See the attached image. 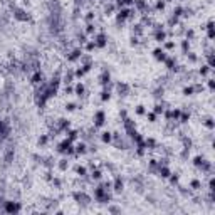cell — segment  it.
<instances>
[{"label": "cell", "mask_w": 215, "mask_h": 215, "mask_svg": "<svg viewBox=\"0 0 215 215\" xmlns=\"http://www.w3.org/2000/svg\"><path fill=\"white\" fill-rule=\"evenodd\" d=\"M91 39L94 40V44H96V47H98V49L106 47V44H108V37H106L104 32H96L94 35H91Z\"/></svg>", "instance_id": "obj_1"}, {"label": "cell", "mask_w": 215, "mask_h": 215, "mask_svg": "<svg viewBox=\"0 0 215 215\" xmlns=\"http://www.w3.org/2000/svg\"><path fill=\"white\" fill-rule=\"evenodd\" d=\"M104 123H106V114H104V111H103V109H98L96 113H94V128L104 126Z\"/></svg>", "instance_id": "obj_2"}, {"label": "cell", "mask_w": 215, "mask_h": 215, "mask_svg": "<svg viewBox=\"0 0 215 215\" xmlns=\"http://www.w3.org/2000/svg\"><path fill=\"white\" fill-rule=\"evenodd\" d=\"M82 47H76V49H72L71 52L67 54V61L69 62H77V61L81 59V56H82Z\"/></svg>", "instance_id": "obj_3"}, {"label": "cell", "mask_w": 215, "mask_h": 215, "mask_svg": "<svg viewBox=\"0 0 215 215\" xmlns=\"http://www.w3.org/2000/svg\"><path fill=\"white\" fill-rule=\"evenodd\" d=\"M153 39H155L158 44H163L165 40L168 39L167 30H165V29H160V30H153Z\"/></svg>", "instance_id": "obj_4"}, {"label": "cell", "mask_w": 215, "mask_h": 215, "mask_svg": "<svg viewBox=\"0 0 215 215\" xmlns=\"http://www.w3.org/2000/svg\"><path fill=\"white\" fill-rule=\"evenodd\" d=\"M153 57H155L156 61H160V62H165V59L168 57V52H165L161 47H156L155 51H153Z\"/></svg>", "instance_id": "obj_5"}, {"label": "cell", "mask_w": 215, "mask_h": 215, "mask_svg": "<svg viewBox=\"0 0 215 215\" xmlns=\"http://www.w3.org/2000/svg\"><path fill=\"white\" fill-rule=\"evenodd\" d=\"M74 150H76V155H86L88 153V143L86 141L74 143Z\"/></svg>", "instance_id": "obj_6"}, {"label": "cell", "mask_w": 215, "mask_h": 215, "mask_svg": "<svg viewBox=\"0 0 215 215\" xmlns=\"http://www.w3.org/2000/svg\"><path fill=\"white\" fill-rule=\"evenodd\" d=\"M123 187H125V181H123L121 176H114V181H113V192H116V193H121L123 192Z\"/></svg>", "instance_id": "obj_7"}, {"label": "cell", "mask_w": 215, "mask_h": 215, "mask_svg": "<svg viewBox=\"0 0 215 215\" xmlns=\"http://www.w3.org/2000/svg\"><path fill=\"white\" fill-rule=\"evenodd\" d=\"M131 30H133V35H138V37H143L144 35V25L141 22H136L131 25Z\"/></svg>", "instance_id": "obj_8"}, {"label": "cell", "mask_w": 215, "mask_h": 215, "mask_svg": "<svg viewBox=\"0 0 215 215\" xmlns=\"http://www.w3.org/2000/svg\"><path fill=\"white\" fill-rule=\"evenodd\" d=\"M74 94H76L77 98H86L88 94H86V86L82 84V82H77L76 86H74Z\"/></svg>", "instance_id": "obj_9"}, {"label": "cell", "mask_w": 215, "mask_h": 215, "mask_svg": "<svg viewBox=\"0 0 215 215\" xmlns=\"http://www.w3.org/2000/svg\"><path fill=\"white\" fill-rule=\"evenodd\" d=\"M175 47H176V42H175V40H172V39H167L163 44H161V49H163L165 52H172V51H175Z\"/></svg>", "instance_id": "obj_10"}, {"label": "cell", "mask_w": 215, "mask_h": 215, "mask_svg": "<svg viewBox=\"0 0 215 215\" xmlns=\"http://www.w3.org/2000/svg\"><path fill=\"white\" fill-rule=\"evenodd\" d=\"M212 71H213V69L210 67V66H207V64H202L200 67H198L197 74H198V76H202V77H207V76H208V74H212Z\"/></svg>", "instance_id": "obj_11"}, {"label": "cell", "mask_w": 215, "mask_h": 215, "mask_svg": "<svg viewBox=\"0 0 215 215\" xmlns=\"http://www.w3.org/2000/svg\"><path fill=\"white\" fill-rule=\"evenodd\" d=\"M98 32V27L94 22H86V27H84V34L86 35H94Z\"/></svg>", "instance_id": "obj_12"}, {"label": "cell", "mask_w": 215, "mask_h": 215, "mask_svg": "<svg viewBox=\"0 0 215 215\" xmlns=\"http://www.w3.org/2000/svg\"><path fill=\"white\" fill-rule=\"evenodd\" d=\"M116 10H118V7L114 5V2H109V3H106V5H104V10H103V12H104L106 17H109V15H113Z\"/></svg>", "instance_id": "obj_13"}, {"label": "cell", "mask_w": 215, "mask_h": 215, "mask_svg": "<svg viewBox=\"0 0 215 215\" xmlns=\"http://www.w3.org/2000/svg\"><path fill=\"white\" fill-rule=\"evenodd\" d=\"M89 178H91V180H94V181H99V180L103 178V170L96 167L94 170H91V173H89Z\"/></svg>", "instance_id": "obj_14"}, {"label": "cell", "mask_w": 215, "mask_h": 215, "mask_svg": "<svg viewBox=\"0 0 215 215\" xmlns=\"http://www.w3.org/2000/svg\"><path fill=\"white\" fill-rule=\"evenodd\" d=\"M74 172L77 173V176H79V178H86V176L89 175V173H88V168L82 167V165H76V167H74Z\"/></svg>", "instance_id": "obj_15"}, {"label": "cell", "mask_w": 215, "mask_h": 215, "mask_svg": "<svg viewBox=\"0 0 215 215\" xmlns=\"http://www.w3.org/2000/svg\"><path fill=\"white\" fill-rule=\"evenodd\" d=\"M66 138H67L69 141L74 143L77 138H79V131H77V130H71V128H69V130L66 131Z\"/></svg>", "instance_id": "obj_16"}, {"label": "cell", "mask_w": 215, "mask_h": 215, "mask_svg": "<svg viewBox=\"0 0 215 215\" xmlns=\"http://www.w3.org/2000/svg\"><path fill=\"white\" fill-rule=\"evenodd\" d=\"M20 210V205L17 204V202H7L5 204V212H19Z\"/></svg>", "instance_id": "obj_17"}, {"label": "cell", "mask_w": 215, "mask_h": 215, "mask_svg": "<svg viewBox=\"0 0 215 215\" xmlns=\"http://www.w3.org/2000/svg\"><path fill=\"white\" fill-rule=\"evenodd\" d=\"M135 0H114V5L118 9H123V7H133Z\"/></svg>", "instance_id": "obj_18"}, {"label": "cell", "mask_w": 215, "mask_h": 215, "mask_svg": "<svg viewBox=\"0 0 215 215\" xmlns=\"http://www.w3.org/2000/svg\"><path fill=\"white\" fill-rule=\"evenodd\" d=\"M99 79H101L103 88H108V86H109V82H111V76H109V72L104 71V72L101 74V77H99Z\"/></svg>", "instance_id": "obj_19"}, {"label": "cell", "mask_w": 215, "mask_h": 215, "mask_svg": "<svg viewBox=\"0 0 215 215\" xmlns=\"http://www.w3.org/2000/svg\"><path fill=\"white\" fill-rule=\"evenodd\" d=\"M101 141L103 143H111L113 141V131H103L101 133Z\"/></svg>", "instance_id": "obj_20"}, {"label": "cell", "mask_w": 215, "mask_h": 215, "mask_svg": "<svg viewBox=\"0 0 215 215\" xmlns=\"http://www.w3.org/2000/svg\"><path fill=\"white\" fill-rule=\"evenodd\" d=\"M77 108H81L79 103H76V101H71V103H66V106H64V109L66 111H69V113H72V111H76Z\"/></svg>", "instance_id": "obj_21"}, {"label": "cell", "mask_w": 215, "mask_h": 215, "mask_svg": "<svg viewBox=\"0 0 215 215\" xmlns=\"http://www.w3.org/2000/svg\"><path fill=\"white\" fill-rule=\"evenodd\" d=\"M57 168H59V170H67V168H69V158H61L59 161H57Z\"/></svg>", "instance_id": "obj_22"}, {"label": "cell", "mask_w": 215, "mask_h": 215, "mask_svg": "<svg viewBox=\"0 0 215 215\" xmlns=\"http://www.w3.org/2000/svg\"><path fill=\"white\" fill-rule=\"evenodd\" d=\"M163 111H165V103L161 101V103H156L155 108H153V113H156L160 116V114H163Z\"/></svg>", "instance_id": "obj_23"}, {"label": "cell", "mask_w": 215, "mask_h": 215, "mask_svg": "<svg viewBox=\"0 0 215 215\" xmlns=\"http://www.w3.org/2000/svg\"><path fill=\"white\" fill-rule=\"evenodd\" d=\"M72 79H74V71H67L64 74V77H62V82L64 84H71Z\"/></svg>", "instance_id": "obj_24"}, {"label": "cell", "mask_w": 215, "mask_h": 215, "mask_svg": "<svg viewBox=\"0 0 215 215\" xmlns=\"http://www.w3.org/2000/svg\"><path fill=\"white\" fill-rule=\"evenodd\" d=\"M144 116H146L148 123H156V121H158V114L153 113V111H146V114H144Z\"/></svg>", "instance_id": "obj_25"}, {"label": "cell", "mask_w": 215, "mask_h": 215, "mask_svg": "<svg viewBox=\"0 0 215 215\" xmlns=\"http://www.w3.org/2000/svg\"><path fill=\"white\" fill-rule=\"evenodd\" d=\"M94 49H98V47H96V44H94V40H93V39L88 40V42L84 44V51H86V52H93Z\"/></svg>", "instance_id": "obj_26"}, {"label": "cell", "mask_w": 215, "mask_h": 215, "mask_svg": "<svg viewBox=\"0 0 215 215\" xmlns=\"http://www.w3.org/2000/svg\"><path fill=\"white\" fill-rule=\"evenodd\" d=\"M181 93H183V96H193V94H195V89H193V84H190V86H185Z\"/></svg>", "instance_id": "obj_27"}, {"label": "cell", "mask_w": 215, "mask_h": 215, "mask_svg": "<svg viewBox=\"0 0 215 215\" xmlns=\"http://www.w3.org/2000/svg\"><path fill=\"white\" fill-rule=\"evenodd\" d=\"M42 79H44V77H42V74H40L39 71H37V72L34 74V76L30 77V82H32V84H39V82H42Z\"/></svg>", "instance_id": "obj_28"}, {"label": "cell", "mask_w": 215, "mask_h": 215, "mask_svg": "<svg viewBox=\"0 0 215 215\" xmlns=\"http://www.w3.org/2000/svg\"><path fill=\"white\" fill-rule=\"evenodd\" d=\"M94 19H96V14H94V10H88L84 14V20L86 22H94Z\"/></svg>", "instance_id": "obj_29"}, {"label": "cell", "mask_w": 215, "mask_h": 215, "mask_svg": "<svg viewBox=\"0 0 215 215\" xmlns=\"http://www.w3.org/2000/svg\"><path fill=\"white\" fill-rule=\"evenodd\" d=\"M185 56H187V59L190 61V62H193V64H195V62H198V61H200V57H198V56H197L195 52H187V54H185Z\"/></svg>", "instance_id": "obj_30"}, {"label": "cell", "mask_w": 215, "mask_h": 215, "mask_svg": "<svg viewBox=\"0 0 215 215\" xmlns=\"http://www.w3.org/2000/svg\"><path fill=\"white\" fill-rule=\"evenodd\" d=\"M135 114H138V116H144V114H146V108H144L143 104H138L135 108Z\"/></svg>", "instance_id": "obj_31"}, {"label": "cell", "mask_w": 215, "mask_h": 215, "mask_svg": "<svg viewBox=\"0 0 215 215\" xmlns=\"http://www.w3.org/2000/svg\"><path fill=\"white\" fill-rule=\"evenodd\" d=\"M49 140H51V136H49V135H40V138H39V141H37V144H39V146H44V144L49 143Z\"/></svg>", "instance_id": "obj_32"}, {"label": "cell", "mask_w": 215, "mask_h": 215, "mask_svg": "<svg viewBox=\"0 0 215 215\" xmlns=\"http://www.w3.org/2000/svg\"><path fill=\"white\" fill-rule=\"evenodd\" d=\"M190 188L195 190V192H198V190L202 188V181L200 180H192V181H190Z\"/></svg>", "instance_id": "obj_33"}, {"label": "cell", "mask_w": 215, "mask_h": 215, "mask_svg": "<svg viewBox=\"0 0 215 215\" xmlns=\"http://www.w3.org/2000/svg\"><path fill=\"white\" fill-rule=\"evenodd\" d=\"M180 45H181V52H183V54L190 52V40H187V39H185V40H181Z\"/></svg>", "instance_id": "obj_34"}, {"label": "cell", "mask_w": 215, "mask_h": 215, "mask_svg": "<svg viewBox=\"0 0 215 215\" xmlns=\"http://www.w3.org/2000/svg\"><path fill=\"white\" fill-rule=\"evenodd\" d=\"M165 7H167V2H165V0H158V2L155 3V10H156V12L165 10Z\"/></svg>", "instance_id": "obj_35"}, {"label": "cell", "mask_w": 215, "mask_h": 215, "mask_svg": "<svg viewBox=\"0 0 215 215\" xmlns=\"http://www.w3.org/2000/svg\"><path fill=\"white\" fill-rule=\"evenodd\" d=\"M109 98H111V91H109V88H104L101 93V101H108Z\"/></svg>", "instance_id": "obj_36"}, {"label": "cell", "mask_w": 215, "mask_h": 215, "mask_svg": "<svg viewBox=\"0 0 215 215\" xmlns=\"http://www.w3.org/2000/svg\"><path fill=\"white\" fill-rule=\"evenodd\" d=\"M202 125L207 126L208 130H213V128H215V123H213V119H212V118H207L205 121H202Z\"/></svg>", "instance_id": "obj_37"}, {"label": "cell", "mask_w": 215, "mask_h": 215, "mask_svg": "<svg viewBox=\"0 0 215 215\" xmlns=\"http://www.w3.org/2000/svg\"><path fill=\"white\" fill-rule=\"evenodd\" d=\"M183 7L181 5H178V7H175V9H173V14L172 15H175V17H181V15H183Z\"/></svg>", "instance_id": "obj_38"}, {"label": "cell", "mask_w": 215, "mask_h": 215, "mask_svg": "<svg viewBox=\"0 0 215 215\" xmlns=\"http://www.w3.org/2000/svg\"><path fill=\"white\" fill-rule=\"evenodd\" d=\"M204 161H205V158H204V156L197 155L195 158H193V165H195V167H198V168H200V165L204 163Z\"/></svg>", "instance_id": "obj_39"}, {"label": "cell", "mask_w": 215, "mask_h": 215, "mask_svg": "<svg viewBox=\"0 0 215 215\" xmlns=\"http://www.w3.org/2000/svg\"><path fill=\"white\" fill-rule=\"evenodd\" d=\"M207 88H208V91H210V93H212V91L215 89V81L212 79V77H207Z\"/></svg>", "instance_id": "obj_40"}, {"label": "cell", "mask_w": 215, "mask_h": 215, "mask_svg": "<svg viewBox=\"0 0 215 215\" xmlns=\"http://www.w3.org/2000/svg\"><path fill=\"white\" fill-rule=\"evenodd\" d=\"M84 74H86L84 69H82V67H77L76 71H74V77H76V79H79V77H82Z\"/></svg>", "instance_id": "obj_41"}, {"label": "cell", "mask_w": 215, "mask_h": 215, "mask_svg": "<svg viewBox=\"0 0 215 215\" xmlns=\"http://www.w3.org/2000/svg\"><path fill=\"white\" fill-rule=\"evenodd\" d=\"M64 93L67 94V96H72V94H74V88H72L71 84H66V88H64Z\"/></svg>", "instance_id": "obj_42"}, {"label": "cell", "mask_w": 215, "mask_h": 215, "mask_svg": "<svg viewBox=\"0 0 215 215\" xmlns=\"http://www.w3.org/2000/svg\"><path fill=\"white\" fill-rule=\"evenodd\" d=\"M207 30V37H208V40H212L213 37H215V30H213V27L212 29H205Z\"/></svg>", "instance_id": "obj_43"}, {"label": "cell", "mask_w": 215, "mask_h": 215, "mask_svg": "<svg viewBox=\"0 0 215 215\" xmlns=\"http://www.w3.org/2000/svg\"><path fill=\"white\" fill-rule=\"evenodd\" d=\"M163 93H165V89L163 88H158V89L155 91V94H153V96H155V98H161V96H163Z\"/></svg>", "instance_id": "obj_44"}, {"label": "cell", "mask_w": 215, "mask_h": 215, "mask_svg": "<svg viewBox=\"0 0 215 215\" xmlns=\"http://www.w3.org/2000/svg\"><path fill=\"white\" fill-rule=\"evenodd\" d=\"M140 39H141V37L133 35V37H131V45H138V44H140Z\"/></svg>", "instance_id": "obj_45"}, {"label": "cell", "mask_w": 215, "mask_h": 215, "mask_svg": "<svg viewBox=\"0 0 215 215\" xmlns=\"http://www.w3.org/2000/svg\"><path fill=\"white\" fill-rule=\"evenodd\" d=\"M165 2H167V3H173L175 0H165Z\"/></svg>", "instance_id": "obj_46"}, {"label": "cell", "mask_w": 215, "mask_h": 215, "mask_svg": "<svg viewBox=\"0 0 215 215\" xmlns=\"http://www.w3.org/2000/svg\"><path fill=\"white\" fill-rule=\"evenodd\" d=\"M180 2H183V0H180Z\"/></svg>", "instance_id": "obj_47"}]
</instances>
